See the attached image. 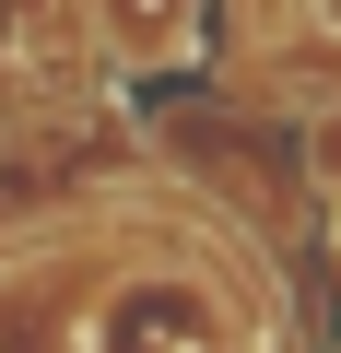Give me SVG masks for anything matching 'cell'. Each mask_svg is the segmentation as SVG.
<instances>
[{"label":"cell","instance_id":"cell-2","mask_svg":"<svg viewBox=\"0 0 341 353\" xmlns=\"http://www.w3.org/2000/svg\"><path fill=\"white\" fill-rule=\"evenodd\" d=\"M294 165H306V176H318V189L341 201V94H318V106L294 118Z\"/></svg>","mask_w":341,"mask_h":353},{"label":"cell","instance_id":"cell-1","mask_svg":"<svg viewBox=\"0 0 341 353\" xmlns=\"http://www.w3.org/2000/svg\"><path fill=\"white\" fill-rule=\"evenodd\" d=\"M200 36V0H94V48L118 71H165V59H189Z\"/></svg>","mask_w":341,"mask_h":353},{"label":"cell","instance_id":"cell-3","mask_svg":"<svg viewBox=\"0 0 341 353\" xmlns=\"http://www.w3.org/2000/svg\"><path fill=\"white\" fill-rule=\"evenodd\" d=\"M329 271H341V201H329Z\"/></svg>","mask_w":341,"mask_h":353}]
</instances>
